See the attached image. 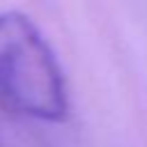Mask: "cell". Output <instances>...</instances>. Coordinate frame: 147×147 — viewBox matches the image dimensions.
Returning <instances> with one entry per match:
<instances>
[{
	"instance_id": "6da1fadb",
	"label": "cell",
	"mask_w": 147,
	"mask_h": 147,
	"mask_svg": "<svg viewBox=\"0 0 147 147\" xmlns=\"http://www.w3.org/2000/svg\"><path fill=\"white\" fill-rule=\"evenodd\" d=\"M0 106L39 122H64L69 115L62 67L21 11H0Z\"/></svg>"
}]
</instances>
